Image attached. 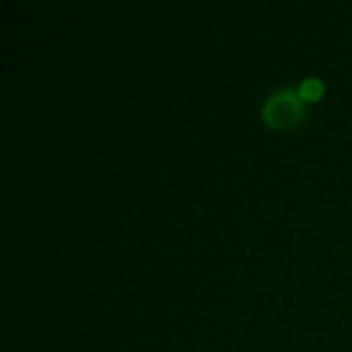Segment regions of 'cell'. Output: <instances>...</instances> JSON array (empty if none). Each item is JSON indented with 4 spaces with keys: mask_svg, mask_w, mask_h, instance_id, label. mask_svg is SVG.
Returning a JSON list of instances; mask_svg holds the SVG:
<instances>
[{
    "mask_svg": "<svg viewBox=\"0 0 352 352\" xmlns=\"http://www.w3.org/2000/svg\"><path fill=\"white\" fill-rule=\"evenodd\" d=\"M305 102L294 88L278 89L265 102L261 110L265 124L275 131L292 129L305 119Z\"/></svg>",
    "mask_w": 352,
    "mask_h": 352,
    "instance_id": "1",
    "label": "cell"
},
{
    "mask_svg": "<svg viewBox=\"0 0 352 352\" xmlns=\"http://www.w3.org/2000/svg\"><path fill=\"white\" fill-rule=\"evenodd\" d=\"M302 102H320L325 95V85L320 78H306L298 88Z\"/></svg>",
    "mask_w": 352,
    "mask_h": 352,
    "instance_id": "2",
    "label": "cell"
}]
</instances>
